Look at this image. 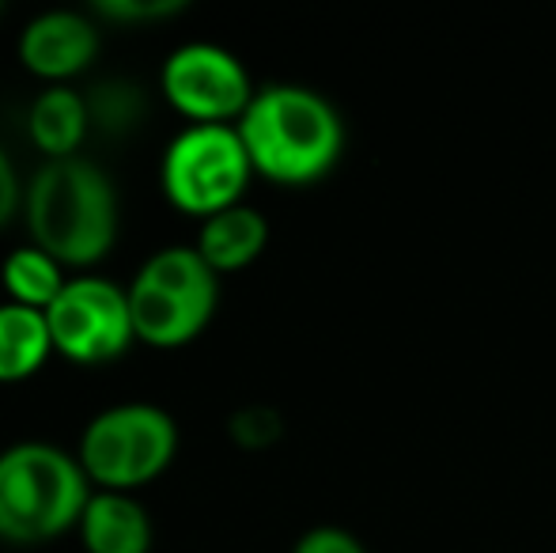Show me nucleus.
I'll return each mask as SVG.
<instances>
[{"label": "nucleus", "instance_id": "1", "mask_svg": "<svg viewBox=\"0 0 556 553\" xmlns=\"http://www.w3.org/2000/svg\"><path fill=\"white\" fill-rule=\"evenodd\" d=\"M30 239L61 266L88 269L114 251L117 193L103 167L91 160H46L23 198Z\"/></svg>", "mask_w": 556, "mask_h": 553}, {"label": "nucleus", "instance_id": "2", "mask_svg": "<svg viewBox=\"0 0 556 553\" xmlns=\"http://www.w3.org/2000/svg\"><path fill=\"white\" fill-rule=\"evenodd\" d=\"M257 175L285 186L323 178L337 163L344 126L318 91L300 84H273L254 91L247 114L235 122Z\"/></svg>", "mask_w": 556, "mask_h": 553}, {"label": "nucleus", "instance_id": "3", "mask_svg": "<svg viewBox=\"0 0 556 553\" xmlns=\"http://www.w3.org/2000/svg\"><path fill=\"white\" fill-rule=\"evenodd\" d=\"M91 493L80 458L53 443L27 440L0 451V542L42 546L80 527Z\"/></svg>", "mask_w": 556, "mask_h": 553}, {"label": "nucleus", "instance_id": "4", "mask_svg": "<svg viewBox=\"0 0 556 553\" xmlns=\"http://www.w3.org/2000/svg\"><path fill=\"white\" fill-rule=\"evenodd\" d=\"M129 311L137 341L152 349H178L208 326L220 285L198 247H163L132 277Z\"/></svg>", "mask_w": 556, "mask_h": 553}, {"label": "nucleus", "instance_id": "5", "mask_svg": "<svg viewBox=\"0 0 556 553\" xmlns=\"http://www.w3.org/2000/svg\"><path fill=\"white\" fill-rule=\"evenodd\" d=\"M178 451V425L167 410L148 402H125V406L103 410L91 417L80 436V466L91 486L111 493H132V489L155 481Z\"/></svg>", "mask_w": 556, "mask_h": 553}, {"label": "nucleus", "instance_id": "6", "mask_svg": "<svg viewBox=\"0 0 556 553\" xmlns=\"http://www.w3.org/2000/svg\"><path fill=\"white\" fill-rule=\"evenodd\" d=\"M250 175H254V163H250L247 144L235 126L182 129L167 144L160 163V183L167 201L201 221L242 205L239 198Z\"/></svg>", "mask_w": 556, "mask_h": 553}, {"label": "nucleus", "instance_id": "7", "mask_svg": "<svg viewBox=\"0 0 556 553\" xmlns=\"http://www.w3.org/2000/svg\"><path fill=\"white\" fill-rule=\"evenodd\" d=\"M46 323H50L53 353L84 368L117 361L137 341L129 292L91 274L68 280L65 292L46 307Z\"/></svg>", "mask_w": 556, "mask_h": 553}, {"label": "nucleus", "instance_id": "8", "mask_svg": "<svg viewBox=\"0 0 556 553\" xmlns=\"http://www.w3.org/2000/svg\"><path fill=\"white\" fill-rule=\"evenodd\" d=\"M160 88L193 126H231L254 99L250 76L235 53L213 42H186L163 61Z\"/></svg>", "mask_w": 556, "mask_h": 553}, {"label": "nucleus", "instance_id": "9", "mask_svg": "<svg viewBox=\"0 0 556 553\" xmlns=\"http://www.w3.org/2000/svg\"><path fill=\"white\" fill-rule=\"evenodd\" d=\"M99 53V30L80 12H42L23 27L20 61L42 80L80 76Z\"/></svg>", "mask_w": 556, "mask_h": 553}, {"label": "nucleus", "instance_id": "10", "mask_svg": "<svg viewBox=\"0 0 556 553\" xmlns=\"http://www.w3.org/2000/svg\"><path fill=\"white\" fill-rule=\"evenodd\" d=\"M80 539L88 553H148L152 519L132 493L96 489L80 516Z\"/></svg>", "mask_w": 556, "mask_h": 553}, {"label": "nucleus", "instance_id": "11", "mask_svg": "<svg viewBox=\"0 0 556 553\" xmlns=\"http://www.w3.org/2000/svg\"><path fill=\"white\" fill-rule=\"evenodd\" d=\"M88 129H91L88 99L80 91L65 88V84H53L50 91H42L27 111L30 144L46 160H73L76 148L88 137Z\"/></svg>", "mask_w": 556, "mask_h": 553}, {"label": "nucleus", "instance_id": "12", "mask_svg": "<svg viewBox=\"0 0 556 553\" xmlns=\"http://www.w3.org/2000/svg\"><path fill=\"white\" fill-rule=\"evenodd\" d=\"M265 243H269V224H265V216L250 205H231L201 224L198 254L213 266V274L220 277V274H235V269L250 266V262L265 251Z\"/></svg>", "mask_w": 556, "mask_h": 553}, {"label": "nucleus", "instance_id": "13", "mask_svg": "<svg viewBox=\"0 0 556 553\" xmlns=\"http://www.w3.org/2000/svg\"><path fill=\"white\" fill-rule=\"evenodd\" d=\"M53 353L46 311L0 303V384L30 379Z\"/></svg>", "mask_w": 556, "mask_h": 553}, {"label": "nucleus", "instance_id": "14", "mask_svg": "<svg viewBox=\"0 0 556 553\" xmlns=\"http://www.w3.org/2000/svg\"><path fill=\"white\" fill-rule=\"evenodd\" d=\"M61 262L50 259L46 251H38L35 243L30 247H20L4 259V292L12 296V303H23V307H35V311H46L61 292H65V274H61Z\"/></svg>", "mask_w": 556, "mask_h": 553}, {"label": "nucleus", "instance_id": "15", "mask_svg": "<svg viewBox=\"0 0 556 553\" xmlns=\"http://www.w3.org/2000/svg\"><path fill=\"white\" fill-rule=\"evenodd\" d=\"M88 99V114H91V126H99L103 134L111 137H122L129 129H137L140 114L148 111V99L137 84L129 80H106V84H96Z\"/></svg>", "mask_w": 556, "mask_h": 553}, {"label": "nucleus", "instance_id": "16", "mask_svg": "<svg viewBox=\"0 0 556 553\" xmlns=\"http://www.w3.org/2000/svg\"><path fill=\"white\" fill-rule=\"evenodd\" d=\"M91 12L111 23H140V20L148 23V20H163V15L182 12V4H178V0H99Z\"/></svg>", "mask_w": 556, "mask_h": 553}, {"label": "nucleus", "instance_id": "17", "mask_svg": "<svg viewBox=\"0 0 556 553\" xmlns=\"http://www.w3.org/2000/svg\"><path fill=\"white\" fill-rule=\"evenodd\" d=\"M231 436L242 448H265V443H273L280 436V417L262 406L239 410V414L231 417Z\"/></svg>", "mask_w": 556, "mask_h": 553}, {"label": "nucleus", "instance_id": "18", "mask_svg": "<svg viewBox=\"0 0 556 553\" xmlns=\"http://www.w3.org/2000/svg\"><path fill=\"white\" fill-rule=\"evenodd\" d=\"M295 553H364V546L341 527H315L295 542Z\"/></svg>", "mask_w": 556, "mask_h": 553}, {"label": "nucleus", "instance_id": "19", "mask_svg": "<svg viewBox=\"0 0 556 553\" xmlns=\"http://www.w3.org/2000/svg\"><path fill=\"white\" fill-rule=\"evenodd\" d=\"M15 213H20V178H15V167H12V160H8V152L0 148V228H4Z\"/></svg>", "mask_w": 556, "mask_h": 553}]
</instances>
